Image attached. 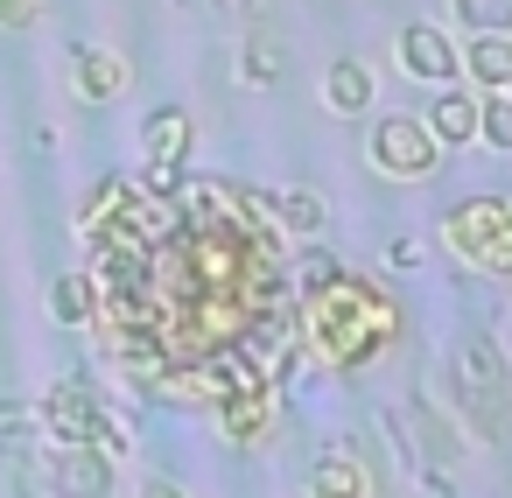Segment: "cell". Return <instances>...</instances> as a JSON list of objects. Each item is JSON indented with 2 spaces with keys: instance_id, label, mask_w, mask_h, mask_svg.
Segmentation results:
<instances>
[{
  "instance_id": "1",
  "label": "cell",
  "mask_w": 512,
  "mask_h": 498,
  "mask_svg": "<svg viewBox=\"0 0 512 498\" xmlns=\"http://www.w3.org/2000/svg\"><path fill=\"white\" fill-rule=\"evenodd\" d=\"M393 323H400L393 302L372 281H358V274H337V281H323V288L302 295V344L330 372H351V365L379 358L386 337H393Z\"/></svg>"
},
{
  "instance_id": "2",
  "label": "cell",
  "mask_w": 512,
  "mask_h": 498,
  "mask_svg": "<svg viewBox=\"0 0 512 498\" xmlns=\"http://www.w3.org/2000/svg\"><path fill=\"white\" fill-rule=\"evenodd\" d=\"M442 239L456 260H470L477 274H512V211L498 197H470L442 218Z\"/></svg>"
},
{
  "instance_id": "3",
  "label": "cell",
  "mask_w": 512,
  "mask_h": 498,
  "mask_svg": "<svg viewBox=\"0 0 512 498\" xmlns=\"http://www.w3.org/2000/svg\"><path fill=\"white\" fill-rule=\"evenodd\" d=\"M372 162H379L386 176H400V183H428V176L442 169V148H435V134H428L414 113H393V120L372 127Z\"/></svg>"
},
{
  "instance_id": "4",
  "label": "cell",
  "mask_w": 512,
  "mask_h": 498,
  "mask_svg": "<svg viewBox=\"0 0 512 498\" xmlns=\"http://www.w3.org/2000/svg\"><path fill=\"white\" fill-rule=\"evenodd\" d=\"M393 50H400V71H407V78H428V85H449V78L463 71V64H456V50H449V36H442V29H428V22H407Z\"/></svg>"
},
{
  "instance_id": "5",
  "label": "cell",
  "mask_w": 512,
  "mask_h": 498,
  "mask_svg": "<svg viewBox=\"0 0 512 498\" xmlns=\"http://www.w3.org/2000/svg\"><path fill=\"white\" fill-rule=\"evenodd\" d=\"M218 428H225V442H267V428H274V393H267V386L225 393V400H218Z\"/></svg>"
},
{
  "instance_id": "6",
  "label": "cell",
  "mask_w": 512,
  "mask_h": 498,
  "mask_svg": "<svg viewBox=\"0 0 512 498\" xmlns=\"http://www.w3.org/2000/svg\"><path fill=\"white\" fill-rule=\"evenodd\" d=\"M421 127L435 134V148H470V141H477V99L456 92V85H442L435 106L421 113Z\"/></svg>"
},
{
  "instance_id": "7",
  "label": "cell",
  "mask_w": 512,
  "mask_h": 498,
  "mask_svg": "<svg viewBox=\"0 0 512 498\" xmlns=\"http://www.w3.org/2000/svg\"><path fill=\"white\" fill-rule=\"evenodd\" d=\"M309 498H372V470L358 463V449H330L309 470Z\"/></svg>"
},
{
  "instance_id": "8",
  "label": "cell",
  "mask_w": 512,
  "mask_h": 498,
  "mask_svg": "<svg viewBox=\"0 0 512 498\" xmlns=\"http://www.w3.org/2000/svg\"><path fill=\"white\" fill-rule=\"evenodd\" d=\"M141 148H148V169H183V162H190V113H183V106L155 113L148 134H141Z\"/></svg>"
},
{
  "instance_id": "9",
  "label": "cell",
  "mask_w": 512,
  "mask_h": 498,
  "mask_svg": "<svg viewBox=\"0 0 512 498\" xmlns=\"http://www.w3.org/2000/svg\"><path fill=\"white\" fill-rule=\"evenodd\" d=\"M57 491L64 498H106L113 491V470L99 449H57Z\"/></svg>"
},
{
  "instance_id": "10",
  "label": "cell",
  "mask_w": 512,
  "mask_h": 498,
  "mask_svg": "<svg viewBox=\"0 0 512 498\" xmlns=\"http://www.w3.org/2000/svg\"><path fill=\"white\" fill-rule=\"evenodd\" d=\"M372 92H379V85H372V71H365L358 57H337V64H330V78H323V99H330V113H344V120H351V113H365V106H372Z\"/></svg>"
},
{
  "instance_id": "11",
  "label": "cell",
  "mask_w": 512,
  "mask_h": 498,
  "mask_svg": "<svg viewBox=\"0 0 512 498\" xmlns=\"http://www.w3.org/2000/svg\"><path fill=\"white\" fill-rule=\"evenodd\" d=\"M456 64H470V78L484 92L512 85V36H470V50H456Z\"/></svg>"
},
{
  "instance_id": "12",
  "label": "cell",
  "mask_w": 512,
  "mask_h": 498,
  "mask_svg": "<svg viewBox=\"0 0 512 498\" xmlns=\"http://www.w3.org/2000/svg\"><path fill=\"white\" fill-rule=\"evenodd\" d=\"M120 85H127V64L113 50H78V92L85 99H113Z\"/></svg>"
},
{
  "instance_id": "13",
  "label": "cell",
  "mask_w": 512,
  "mask_h": 498,
  "mask_svg": "<svg viewBox=\"0 0 512 498\" xmlns=\"http://www.w3.org/2000/svg\"><path fill=\"white\" fill-rule=\"evenodd\" d=\"M470 36H512V0H449Z\"/></svg>"
},
{
  "instance_id": "14",
  "label": "cell",
  "mask_w": 512,
  "mask_h": 498,
  "mask_svg": "<svg viewBox=\"0 0 512 498\" xmlns=\"http://www.w3.org/2000/svg\"><path fill=\"white\" fill-rule=\"evenodd\" d=\"M477 141L512 148V99H505V92H484V99H477Z\"/></svg>"
},
{
  "instance_id": "15",
  "label": "cell",
  "mask_w": 512,
  "mask_h": 498,
  "mask_svg": "<svg viewBox=\"0 0 512 498\" xmlns=\"http://www.w3.org/2000/svg\"><path fill=\"white\" fill-rule=\"evenodd\" d=\"M274 218H281L288 232H316V225H323V197H316V190H288V197H274Z\"/></svg>"
},
{
  "instance_id": "16",
  "label": "cell",
  "mask_w": 512,
  "mask_h": 498,
  "mask_svg": "<svg viewBox=\"0 0 512 498\" xmlns=\"http://www.w3.org/2000/svg\"><path fill=\"white\" fill-rule=\"evenodd\" d=\"M50 309H57L64 323H85V316H92V281H85V274H64L57 295H50Z\"/></svg>"
},
{
  "instance_id": "17",
  "label": "cell",
  "mask_w": 512,
  "mask_h": 498,
  "mask_svg": "<svg viewBox=\"0 0 512 498\" xmlns=\"http://www.w3.org/2000/svg\"><path fill=\"white\" fill-rule=\"evenodd\" d=\"M43 15V0H0V29H29Z\"/></svg>"
},
{
  "instance_id": "18",
  "label": "cell",
  "mask_w": 512,
  "mask_h": 498,
  "mask_svg": "<svg viewBox=\"0 0 512 498\" xmlns=\"http://www.w3.org/2000/svg\"><path fill=\"white\" fill-rule=\"evenodd\" d=\"M386 260H393V267H421V246H414V239H393Z\"/></svg>"
},
{
  "instance_id": "19",
  "label": "cell",
  "mask_w": 512,
  "mask_h": 498,
  "mask_svg": "<svg viewBox=\"0 0 512 498\" xmlns=\"http://www.w3.org/2000/svg\"><path fill=\"white\" fill-rule=\"evenodd\" d=\"M148 498H183V491H176V484H155V491H148Z\"/></svg>"
},
{
  "instance_id": "20",
  "label": "cell",
  "mask_w": 512,
  "mask_h": 498,
  "mask_svg": "<svg viewBox=\"0 0 512 498\" xmlns=\"http://www.w3.org/2000/svg\"><path fill=\"white\" fill-rule=\"evenodd\" d=\"M505 99H512V85H505Z\"/></svg>"
},
{
  "instance_id": "21",
  "label": "cell",
  "mask_w": 512,
  "mask_h": 498,
  "mask_svg": "<svg viewBox=\"0 0 512 498\" xmlns=\"http://www.w3.org/2000/svg\"><path fill=\"white\" fill-rule=\"evenodd\" d=\"M505 211H512V204H505Z\"/></svg>"
}]
</instances>
